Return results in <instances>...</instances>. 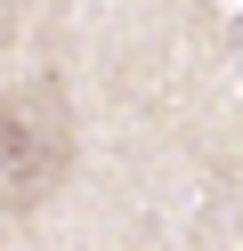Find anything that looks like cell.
Listing matches in <instances>:
<instances>
[{
  "mask_svg": "<svg viewBox=\"0 0 243 251\" xmlns=\"http://www.w3.org/2000/svg\"><path fill=\"white\" fill-rule=\"evenodd\" d=\"M73 170V114L57 81H25L0 98V211H41Z\"/></svg>",
  "mask_w": 243,
  "mask_h": 251,
  "instance_id": "obj_1",
  "label": "cell"
}]
</instances>
